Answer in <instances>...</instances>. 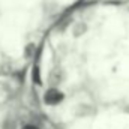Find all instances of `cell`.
<instances>
[{"mask_svg": "<svg viewBox=\"0 0 129 129\" xmlns=\"http://www.w3.org/2000/svg\"><path fill=\"white\" fill-rule=\"evenodd\" d=\"M44 101L48 105H57V104H60L63 101V93L60 90H57V89H50V90L45 92Z\"/></svg>", "mask_w": 129, "mask_h": 129, "instance_id": "1", "label": "cell"}, {"mask_svg": "<svg viewBox=\"0 0 129 129\" xmlns=\"http://www.w3.org/2000/svg\"><path fill=\"white\" fill-rule=\"evenodd\" d=\"M23 129H38L36 126H33V125H27V126H24Z\"/></svg>", "mask_w": 129, "mask_h": 129, "instance_id": "2", "label": "cell"}]
</instances>
